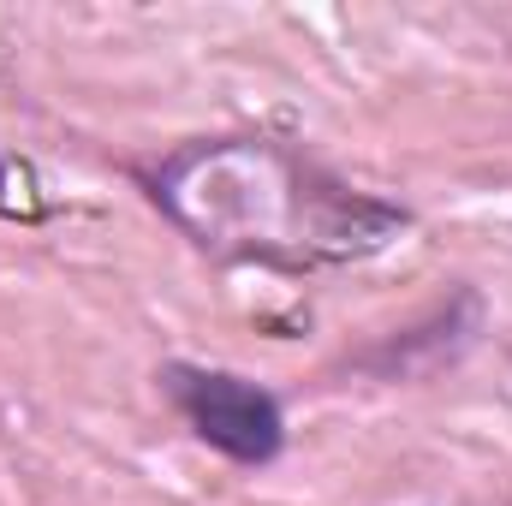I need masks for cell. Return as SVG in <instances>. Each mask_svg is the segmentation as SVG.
<instances>
[{"label":"cell","mask_w":512,"mask_h":506,"mask_svg":"<svg viewBox=\"0 0 512 506\" xmlns=\"http://www.w3.org/2000/svg\"><path fill=\"white\" fill-rule=\"evenodd\" d=\"M126 179L197 256L286 280L376 262L417 227L399 197L352 185L304 137L274 126L179 137L126 161Z\"/></svg>","instance_id":"cell-1"},{"label":"cell","mask_w":512,"mask_h":506,"mask_svg":"<svg viewBox=\"0 0 512 506\" xmlns=\"http://www.w3.org/2000/svg\"><path fill=\"white\" fill-rule=\"evenodd\" d=\"M155 393L173 405L185 435L197 447H209L215 459H227L233 471H268L292 441L286 399L245 370L167 358V364H155Z\"/></svg>","instance_id":"cell-2"},{"label":"cell","mask_w":512,"mask_h":506,"mask_svg":"<svg viewBox=\"0 0 512 506\" xmlns=\"http://www.w3.org/2000/svg\"><path fill=\"white\" fill-rule=\"evenodd\" d=\"M483 340H489V298H483V286L453 280L411 322L346 346L328 364V376H352V381H370V387H423V381L453 376Z\"/></svg>","instance_id":"cell-3"}]
</instances>
